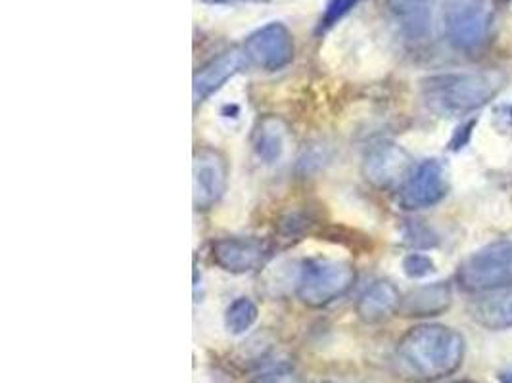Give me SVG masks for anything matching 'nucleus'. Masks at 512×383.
<instances>
[{"instance_id":"f257e3e1","label":"nucleus","mask_w":512,"mask_h":383,"mask_svg":"<svg viewBox=\"0 0 512 383\" xmlns=\"http://www.w3.org/2000/svg\"><path fill=\"white\" fill-rule=\"evenodd\" d=\"M465 338L444 324L411 328L396 347L399 376L414 383H430L455 374L465 361Z\"/></svg>"},{"instance_id":"4be33fe9","label":"nucleus","mask_w":512,"mask_h":383,"mask_svg":"<svg viewBox=\"0 0 512 383\" xmlns=\"http://www.w3.org/2000/svg\"><path fill=\"white\" fill-rule=\"evenodd\" d=\"M507 4H510V0H493V6L497 8H505Z\"/></svg>"},{"instance_id":"ddd939ff","label":"nucleus","mask_w":512,"mask_h":383,"mask_svg":"<svg viewBox=\"0 0 512 383\" xmlns=\"http://www.w3.org/2000/svg\"><path fill=\"white\" fill-rule=\"evenodd\" d=\"M472 316L487 330L512 328V283L478 293V299L472 303Z\"/></svg>"},{"instance_id":"dca6fc26","label":"nucleus","mask_w":512,"mask_h":383,"mask_svg":"<svg viewBox=\"0 0 512 383\" xmlns=\"http://www.w3.org/2000/svg\"><path fill=\"white\" fill-rule=\"evenodd\" d=\"M286 129L276 117H265L253 132V152L263 164L273 165L284 154Z\"/></svg>"},{"instance_id":"5701e85b","label":"nucleus","mask_w":512,"mask_h":383,"mask_svg":"<svg viewBox=\"0 0 512 383\" xmlns=\"http://www.w3.org/2000/svg\"><path fill=\"white\" fill-rule=\"evenodd\" d=\"M501 381H503V383H512V372L501 374Z\"/></svg>"},{"instance_id":"f03ea898","label":"nucleus","mask_w":512,"mask_h":383,"mask_svg":"<svg viewBox=\"0 0 512 383\" xmlns=\"http://www.w3.org/2000/svg\"><path fill=\"white\" fill-rule=\"evenodd\" d=\"M499 84L484 73H445L422 81L424 100L437 114L465 116L485 106Z\"/></svg>"},{"instance_id":"0eeeda50","label":"nucleus","mask_w":512,"mask_h":383,"mask_svg":"<svg viewBox=\"0 0 512 383\" xmlns=\"http://www.w3.org/2000/svg\"><path fill=\"white\" fill-rule=\"evenodd\" d=\"M244 54L265 71H278L294 60V39L284 23H267L248 36Z\"/></svg>"},{"instance_id":"4468645a","label":"nucleus","mask_w":512,"mask_h":383,"mask_svg":"<svg viewBox=\"0 0 512 383\" xmlns=\"http://www.w3.org/2000/svg\"><path fill=\"white\" fill-rule=\"evenodd\" d=\"M399 303L401 293L394 283L388 280H378L363 291L356 308L361 320L369 324H376L396 315L399 311Z\"/></svg>"},{"instance_id":"39448f33","label":"nucleus","mask_w":512,"mask_h":383,"mask_svg":"<svg viewBox=\"0 0 512 383\" xmlns=\"http://www.w3.org/2000/svg\"><path fill=\"white\" fill-rule=\"evenodd\" d=\"M444 18L447 39L457 51H478L490 36L492 8L485 0H447Z\"/></svg>"},{"instance_id":"9d476101","label":"nucleus","mask_w":512,"mask_h":383,"mask_svg":"<svg viewBox=\"0 0 512 383\" xmlns=\"http://www.w3.org/2000/svg\"><path fill=\"white\" fill-rule=\"evenodd\" d=\"M213 263L230 275L258 270L269 259V245L255 238H221L212 243Z\"/></svg>"},{"instance_id":"a878e982","label":"nucleus","mask_w":512,"mask_h":383,"mask_svg":"<svg viewBox=\"0 0 512 383\" xmlns=\"http://www.w3.org/2000/svg\"><path fill=\"white\" fill-rule=\"evenodd\" d=\"M255 3H260V0H255Z\"/></svg>"},{"instance_id":"423d86ee","label":"nucleus","mask_w":512,"mask_h":383,"mask_svg":"<svg viewBox=\"0 0 512 383\" xmlns=\"http://www.w3.org/2000/svg\"><path fill=\"white\" fill-rule=\"evenodd\" d=\"M449 192L447 167L440 159H424L414 165L399 190V205L407 211H419L440 203Z\"/></svg>"},{"instance_id":"6ab92c4d","label":"nucleus","mask_w":512,"mask_h":383,"mask_svg":"<svg viewBox=\"0 0 512 383\" xmlns=\"http://www.w3.org/2000/svg\"><path fill=\"white\" fill-rule=\"evenodd\" d=\"M252 383H306V381H303L301 374L296 368L283 364L273 370H267V372L260 374L258 378H253Z\"/></svg>"},{"instance_id":"2eb2a0df","label":"nucleus","mask_w":512,"mask_h":383,"mask_svg":"<svg viewBox=\"0 0 512 383\" xmlns=\"http://www.w3.org/2000/svg\"><path fill=\"white\" fill-rule=\"evenodd\" d=\"M386 4L411 39L428 36L436 0H386Z\"/></svg>"},{"instance_id":"a211bd4d","label":"nucleus","mask_w":512,"mask_h":383,"mask_svg":"<svg viewBox=\"0 0 512 383\" xmlns=\"http://www.w3.org/2000/svg\"><path fill=\"white\" fill-rule=\"evenodd\" d=\"M404 273L412 278V280H419V278H426L436 273V265L428 255L424 253H409L404 259Z\"/></svg>"},{"instance_id":"6e6552de","label":"nucleus","mask_w":512,"mask_h":383,"mask_svg":"<svg viewBox=\"0 0 512 383\" xmlns=\"http://www.w3.org/2000/svg\"><path fill=\"white\" fill-rule=\"evenodd\" d=\"M228 184V169L223 156L202 148L194 154L192 165V192H194V207L210 209L213 207L227 192Z\"/></svg>"},{"instance_id":"b1692460","label":"nucleus","mask_w":512,"mask_h":383,"mask_svg":"<svg viewBox=\"0 0 512 383\" xmlns=\"http://www.w3.org/2000/svg\"><path fill=\"white\" fill-rule=\"evenodd\" d=\"M204 3H210V4H219V3H227V0H204Z\"/></svg>"},{"instance_id":"1a4fd4ad","label":"nucleus","mask_w":512,"mask_h":383,"mask_svg":"<svg viewBox=\"0 0 512 383\" xmlns=\"http://www.w3.org/2000/svg\"><path fill=\"white\" fill-rule=\"evenodd\" d=\"M411 169L409 154L392 142L372 146L363 162V175L376 188H394L404 184Z\"/></svg>"},{"instance_id":"393cba45","label":"nucleus","mask_w":512,"mask_h":383,"mask_svg":"<svg viewBox=\"0 0 512 383\" xmlns=\"http://www.w3.org/2000/svg\"><path fill=\"white\" fill-rule=\"evenodd\" d=\"M453 383H474V381H453Z\"/></svg>"},{"instance_id":"f3484780","label":"nucleus","mask_w":512,"mask_h":383,"mask_svg":"<svg viewBox=\"0 0 512 383\" xmlns=\"http://www.w3.org/2000/svg\"><path fill=\"white\" fill-rule=\"evenodd\" d=\"M258 316H260L258 305L248 298H238L227 307L225 326L233 336H242V333H246L255 323H258Z\"/></svg>"},{"instance_id":"aec40b11","label":"nucleus","mask_w":512,"mask_h":383,"mask_svg":"<svg viewBox=\"0 0 512 383\" xmlns=\"http://www.w3.org/2000/svg\"><path fill=\"white\" fill-rule=\"evenodd\" d=\"M359 3V0H331V3L326 4V10H324V16H323V23L321 26L324 29L328 28H332L334 23H338L341 18H344L348 12L356 6Z\"/></svg>"},{"instance_id":"f8f14e48","label":"nucleus","mask_w":512,"mask_h":383,"mask_svg":"<svg viewBox=\"0 0 512 383\" xmlns=\"http://www.w3.org/2000/svg\"><path fill=\"white\" fill-rule=\"evenodd\" d=\"M451 307V286L447 282L426 283L401 298L399 315L407 318L440 316Z\"/></svg>"},{"instance_id":"7ed1b4c3","label":"nucleus","mask_w":512,"mask_h":383,"mask_svg":"<svg viewBox=\"0 0 512 383\" xmlns=\"http://www.w3.org/2000/svg\"><path fill=\"white\" fill-rule=\"evenodd\" d=\"M356 268L332 259H309L301 265L296 282V293L303 305L321 308L351 290L356 283Z\"/></svg>"},{"instance_id":"9b49d317","label":"nucleus","mask_w":512,"mask_h":383,"mask_svg":"<svg viewBox=\"0 0 512 383\" xmlns=\"http://www.w3.org/2000/svg\"><path fill=\"white\" fill-rule=\"evenodd\" d=\"M246 54L240 51H228L221 56L213 58L210 64H205L196 76H194L192 83V94L194 104H202L212 94H215L221 86L233 79L236 73L246 66Z\"/></svg>"},{"instance_id":"412c9836","label":"nucleus","mask_w":512,"mask_h":383,"mask_svg":"<svg viewBox=\"0 0 512 383\" xmlns=\"http://www.w3.org/2000/svg\"><path fill=\"white\" fill-rule=\"evenodd\" d=\"M472 127H474V123H472V125L468 127V131H467V132H462V131H465V125H462V127L457 131V134H455L453 142H451V148H453V150H459V148H462V146H465V144L468 142V139H470V132H472Z\"/></svg>"},{"instance_id":"20e7f679","label":"nucleus","mask_w":512,"mask_h":383,"mask_svg":"<svg viewBox=\"0 0 512 383\" xmlns=\"http://www.w3.org/2000/svg\"><path fill=\"white\" fill-rule=\"evenodd\" d=\"M457 282L470 293H484L512 283V240H499L468 255L457 270Z\"/></svg>"}]
</instances>
